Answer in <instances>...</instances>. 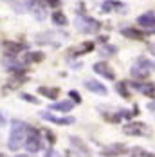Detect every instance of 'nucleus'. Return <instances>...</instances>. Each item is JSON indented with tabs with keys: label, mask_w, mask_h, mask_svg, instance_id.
Masks as SVG:
<instances>
[{
	"label": "nucleus",
	"mask_w": 155,
	"mask_h": 157,
	"mask_svg": "<svg viewBox=\"0 0 155 157\" xmlns=\"http://www.w3.org/2000/svg\"><path fill=\"white\" fill-rule=\"evenodd\" d=\"M25 134H27V125L22 123V121H11V134H9V141H7V146L9 150H20L24 146V141H25Z\"/></svg>",
	"instance_id": "nucleus-1"
},
{
	"label": "nucleus",
	"mask_w": 155,
	"mask_h": 157,
	"mask_svg": "<svg viewBox=\"0 0 155 157\" xmlns=\"http://www.w3.org/2000/svg\"><path fill=\"white\" fill-rule=\"evenodd\" d=\"M24 144H25V150L31 152V154L40 152V150H42V136H40V132H38L36 128L27 126V134H25Z\"/></svg>",
	"instance_id": "nucleus-2"
},
{
	"label": "nucleus",
	"mask_w": 155,
	"mask_h": 157,
	"mask_svg": "<svg viewBox=\"0 0 155 157\" xmlns=\"http://www.w3.org/2000/svg\"><path fill=\"white\" fill-rule=\"evenodd\" d=\"M74 24H76V27L79 29V31L87 33V34L97 33L99 31V27H101V24H99L97 20H94V18H90V16H81V15L76 16Z\"/></svg>",
	"instance_id": "nucleus-3"
},
{
	"label": "nucleus",
	"mask_w": 155,
	"mask_h": 157,
	"mask_svg": "<svg viewBox=\"0 0 155 157\" xmlns=\"http://www.w3.org/2000/svg\"><path fill=\"white\" fill-rule=\"evenodd\" d=\"M150 71H152V62H148L146 58H139L137 62L134 63V67H132L130 72H132V78L144 79V78H148Z\"/></svg>",
	"instance_id": "nucleus-4"
},
{
	"label": "nucleus",
	"mask_w": 155,
	"mask_h": 157,
	"mask_svg": "<svg viewBox=\"0 0 155 157\" xmlns=\"http://www.w3.org/2000/svg\"><path fill=\"white\" fill-rule=\"evenodd\" d=\"M123 132L128 136H148V126L141 121H132V123L124 125Z\"/></svg>",
	"instance_id": "nucleus-5"
},
{
	"label": "nucleus",
	"mask_w": 155,
	"mask_h": 157,
	"mask_svg": "<svg viewBox=\"0 0 155 157\" xmlns=\"http://www.w3.org/2000/svg\"><path fill=\"white\" fill-rule=\"evenodd\" d=\"M92 69H94V72H96V74H99L101 78L115 79V72H114V69L110 67L108 63H105V62H96V63L92 65Z\"/></svg>",
	"instance_id": "nucleus-6"
},
{
	"label": "nucleus",
	"mask_w": 155,
	"mask_h": 157,
	"mask_svg": "<svg viewBox=\"0 0 155 157\" xmlns=\"http://www.w3.org/2000/svg\"><path fill=\"white\" fill-rule=\"evenodd\" d=\"M126 87H132L135 90H139L146 96H153L155 94V85L153 83H146V81H128Z\"/></svg>",
	"instance_id": "nucleus-7"
},
{
	"label": "nucleus",
	"mask_w": 155,
	"mask_h": 157,
	"mask_svg": "<svg viewBox=\"0 0 155 157\" xmlns=\"http://www.w3.org/2000/svg\"><path fill=\"white\" fill-rule=\"evenodd\" d=\"M128 152V148L124 146L123 143H115V144H110V146H105L101 150V155L105 157H115V155H123Z\"/></svg>",
	"instance_id": "nucleus-8"
},
{
	"label": "nucleus",
	"mask_w": 155,
	"mask_h": 157,
	"mask_svg": "<svg viewBox=\"0 0 155 157\" xmlns=\"http://www.w3.org/2000/svg\"><path fill=\"white\" fill-rule=\"evenodd\" d=\"M85 89L90 90V92H94V94H99V96H107L108 94L107 87H105L101 81H97V79H89V81H85Z\"/></svg>",
	"instance_id": "nucleus-9"
},
{
	"label": "nucleus",
	"mask_w": 155,
	"mask_h": 157,
	"mask_svg": "<svg viewBox=\"0 0 155 157\" xmlns=\"http://www.w3.org/2000/svg\"><path fill=\"white\" fill-rule=\"evenodd\" d=\"M137 24H139L141 27H144V29H155V13H152V11H148V13H142V15H139V18H137Z\"/></svg>",
	"instance_id": "nucleus-10"
},
{
	"label": "nucleus",
	"mask_w": 155,
	"mask_h": 157,
	"mask_svg": "<svg viewBox=\"0 0 155 157\" xmlns=\"http://www.w3.org/2000/svg\"><path fill=\"white\" fill-rule=\"evenodd\" d=\"M40 116H42L43 119H47V121H52L54 125H72V123L76 121V119L70 117V116H69V117H56V116L51 114V112H42Z\"/></svg>",
	"instance_id": "nucleus-11"
},
{
	"label": "nucleus",
	"mask_w": 155,
	"mask_h": 157,
	"mask_svg": "<svg viewBox=\"0 0 155 157\" xmlns=\"http://www.w3.org/2000/svg\"><path fill=\"white\" fill-rule=\"evenodd\" d=\"M2 47L6 51V54H9V56H16L18 52H22L24 49H27V45H24V44H18V42H4L2 44Z\"/></svg>",
	"instance_id": "nucleus-12"
},
{
	"label": "nucleus",
	"mask_w": 155,
	"mask_h": 157,
	"mask_svg": "<svg viewBox=\"0 0 155 157\" xmlns=\"http://www.w3.org/2000/svg\"><path fill=\"white\" fill-rule=\"evenodd\" d=\"M69 141H70V144H72V146H76L78 152H79L83 157H90V150H89V146L81 141L79 137H76V136H70V137H69Z\"/></svg>",
	"instance_id": "nucleus-13"
},
{
	"label": "nucleus",
	"mask_w": 155,
	"mask_h": 157,
	"mask_svg": "<svg viewBox=\"0 0 155 157\" xmlns=\"http://www.w3.org/2000/svg\"><path fill=\"white\" fill-rule=\"evenodd\" d=\"M72 109H74V103L69 101V99H65V101H56V103L51 105V110H52V112H70Z\"/></svg>",
	"instance_id": "nucleus-14"
},
{
	"label": "nucleus",
	"mask_w": 155,
	"mask_h": 157,
	"mask_svg": "<svg viewBox=\"0 0 155 157\" xmlns=\"http://www.w3.org/2000/svg\"><path fill=\"white\" fill-rule=\"evenodd\" d=\"M101 9L105 13H108V11H124V4L123 2H115V0H107V2H103Z\"/></svg>",
	"instance_id": "nucleus-15"
},
{
	"label": "nucleus",
	"mask_w": 155,
	"mask_h": 157,
	"mask_svg": "<svg viewBox=\"0 0 155 157\" xmlns=\"http://www.w3.org/2000/svg\"><path fill=\"white\" fill-rule=\"evenodd\" d=\"M25 81H27V78H25L24 74H16V76H13V78L9 79V83H7L4 89H6V90H7V89H18V87H22Z\"/></svg>",
	"instance_id": "nucleus-16"
},
{
	"label": "nucleus",
	"mask_w": 155,
	"mask_h": 157,
	"mask_svg": "<svg viewBox=\"0 0 155 157\" xmlns=\"http://www.w3.org/2000/svg\"><path fill=\"white\" fill-rule=\"evenodd\" d=\"M43 60V52L40 51H34V52H27L24 56V63H40Z\"/></svg>",
	"instance_id": "nucleus-17"
},
{
	"label": "nucleus",
	"mask_w": 155,
	"mask_h": 157,
	"mask_svg": "<svg viewBox=\"0 0 155 157\" xmlns=\"http://www.w3.org/2000/svg\"><path fill=\"white\" fill-rule=\"evenodd\" d=\"M38 92L42 96H45V98H49V99H56L58 98V94H60V89H52V87H40L38 89Z\"/></svg>",
	"instance_id": "nucleus-18"
},
{
	"label": "nucleus",
	"mask_w": 155,
	"mask_h": 157,
	"mask_svg": "<svg viewBox=\"0 0 155 157\" xmlns=\"http://www.w3.org/2000/svg\"><path fill=\"white\" fill-rule=\"evenodd\" d=\"M52 22H54L56 25H65V24H67V16L63 15L62 11H54V13H52Z\"/></svg>",
	"instance_id": "nucleus-19"
},
{
	"label": "nucleus",
	"mask_w": 155,
	"mask_h": 157,
	"mask_svg": "<svg viewBox=\"0 0 155 157\" xmlns=\"http://www.w3.org/2000/svg\"><path fill=\"white\" fill-rule=\"evenodd\" d=\"M115 90L119 92L121 98H130V92H128V87H126V81H121V83H117V87H115Z\"/></svg>",
	"instance_id": "nucleus-20"
},
{
	"label": "nucleus",
	"mask_w": 155,
	"mask_h": 157,
	"mask_svg": "<svg viewBox=\"0 0 155 157\" xmlns=\"http://www.w3.org/2000/svg\"><path fill=\"white\" fill-rule=\"evenodd\" d=\"M123 34L128 36V38H134V40H142V38H144L142 33L135 31V29H123Z\"/></svg>",
	"instance_id": "nucleus-21"
},
{
	"label": "nucleus",
	"mask_w": 155,
	"mask_h": 157,
	"mask_svg": "<svg viewBox=\"0 0 155 157\" xmlns=\"http://www.w3.org/2000/svg\"><path fill=\"white\" fill-rule=\"evenodd\" d=\"M43 7H60L62 6V0H38Z\"/></svg>",
	"instance_id": "nucleus-22"
},
{
	"label": "nucleus",
	"mask_w": 155,
	"mask_h": 157,
	"mask_svg": "<svg viewBox=\"0 0 155 157\" xmlns=\"http://www.w3.org/2000/svg\"><path fill=\"white\" fill-rule=\"evenodd\" d=\"M134 157H155V154H148L142 148H134Z\"/></svg>",
	"instance_id": "nucleus-23"
},
{
	"label": "nucleus",
	"mask_w": 155,
	"mask_h": 157,
	"mask_svg": "<svg viewBox=\"0 0 155 157\" xmlns=\"http://www.w3.org/2000/svg\"><path fill=\"white\" fill-rule=\"evenodd\" d=\"M20 98H22V99H25V101H31V103H36V98H32V96H29V94H20Z\"/></svg>",
	"instance_id": "nucleus-24"
},
{
	"label": "nucleus",
	"mask_w": 155,
	"mask_h": 157,
	"mask_svg": "<svg viewBox=\"0 0 155 157\" xmlns=\"http://www.w3.org/2000/svg\"><path fill=\"white\" fill-rule=\"evenodd\" d=\"M45 157H62V155H60L56 150H47V155Z\"/></svg>",
	"instance_id": "nucleus-25"
},
{
	"label": "nucleus",
	"mask_w": 155,
	"mask_h": 157,
	"mask_svg": "<svg viewBox=\"0 0 155 157\" xmlns=\"http://www.w3.org/2000/svg\"><path fill=\"white\" fill-rule=\"evenodd\" d=\"M69 94H70V98H72V99H74L76 103H79V96H78V92H76V90H70Z\"/></svg>",
	"instance_id": "nucleus-26"
},
{
	"label": "nucleus",
	"mask_w": 155,
	"mask_h": 157,
	"mask_svg": "<svg viewBox=\"0 0 155 157\" xmlns=\"http://www.w3.org/2000/svg\"><path fill=\"white\" fill-rule=\"evenodd\" d=\"M148 107H150V110H155V101H152V103H150Z\"/></svg>",
	"instance_id": "nucleus-27"
},
{
	"label": "nucleus",
	"mask_w": 155,
	"mask_h": 157,
	"mask_svg": "<svg viewBox=\"0 0 155 157\" xmlns=\"http://www.w3.org/2000/svg\"><path fill=\"white\" fill-rule=\"evenodd\" d=\"M4 121H6V119H4V116L0 114V125H4Z\"/></svg>",
	"instance_id": "nucleus-28"
},
{
	"label": "nucleus",
	"mask_w": 155,
	"mask_h": 157,
	"mask_svg": "<svg viewBox=\"0 0 155 157\" xmlns=\"http://www.w3.org/2000/svg\"><path fill=\"white\" fill-rule=\"evenodd\" d=\"M16 157H27V155H24V154H20V155H16Z\"/></svg>",
	"instance_id": "nucleus-29"
},
{
	"label": "nucleus",
	"mask_w": 155,
	"mask_h": 157,
	"mask_svg": "<svg viewBox=\"0 0 155 157\" xmlns=\"http://www.w3.org/2000/svg\"><path fill=\"white\" fill-rule=\"evenodd\" d=\"M4 2H15V0H4Z\"/></svg>",
	"instance_id": "nucleus-30"
},
{
	"label": "nucleus",
	"mask_w": 155,
	"mask_h": 157,
	"mask_svg": "<svg viewBox=\"0 0 155 157\" xmlns=\"http://www.w3.org/2000/svg\"><path fill=\"white\" fill-rule=\"evenodd\" d=\"M0 157H7V155H4V154H0Z\"/></svg>",
	"instance_id": "nucleus-31"
},
{
	"label": "nucleus",
	"mask_w": 155,
	"mask_h": 157,
	"mask_svg": "<svg viewBox=\"0 0 155 157\" xmlns=\"http://www.w3.org/2000/svg\"><path fill=\"white\" fill-rule=\"evenodd\" d=\"M152 51H153V52H155V45H153V47H152Z\"/></svg>",
	"instance_id": "nucleus-32"
}]
</instances>
